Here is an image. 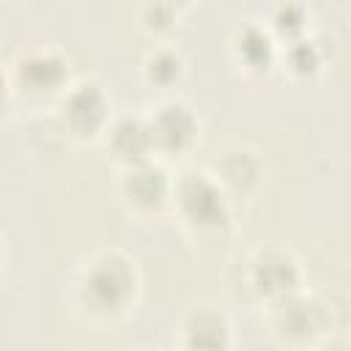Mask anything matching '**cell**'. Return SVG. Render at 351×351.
<instances>
[{
    "instance_id": "6da1fadb",
    "label": "cell",
    "mask_w": 351,
    "mask_h": 351,
    "mask_svg": "<svg viewBox=\"0 0 351 351\" xmlns=\"http://www.w3.org/2000/svg\"><path fill=\"white\" fill-rule=\"evenodd\" d=\"M66 307L74 321L90 329H115L129 321L143 299L140 261L118 247L101 244L77 258L66 277Z\"/></svg>"
},
{
    "instance_id": "7a4b0ae2",
    "label": "cell",
    "mask_w": 351,
    "mask_h": 351,
    "mask_svg": "<svg viewBox=\"0 0 351 351\" xmlns=\"http://www.w3.org/2000/svg\"><path fill=\"white\" fill-rule=\"evenodd\" d=\"M170 217L197 244H217L236 230V203L206 165H184L176 170Z\"/></svg>"
},
{
    "instance_id": "3957f363",
    "label": "cell",
    "mask_w": 351,
    "mask_h": 351,
    "mask_svg": "<svg viewBox=\"0 0 351 351\" xmlns=\"http://www.w3.org/2000/svg\"><path fill=\"white\" fill-rule=\"evenodd\" d=\"M74 77L77 74L66 49L58 44L33 41L19 47L5 63V93L30 112L52 110Z\"/></svg>"
},
{
    "instance_id": "277c9868",
    "label": "cell",
    "mask_w": 351,
    "mask_h": 351,
    "mask_svg": "<svg viewBox=\"0 0 351 351\" xmlns=\"http://www.w3.org/2000/svg\"><path fill=\"white\" fill-rule=\"evenodd\" d=\"M230 285L255 307H266L269 302L307 288V271L288 244L261 241L239 252L230 266Z\"/></svg>"
},
{
    "instance_id": "5b68a950",
    "label": "cell",
    "mask_w": 351,
    "mask_h": 351,
    "mask_svg": "<svg viewBox=\"0 0 351 351\" xmlns=\"http://www.w3.org/2000/svg\"><path fill=\"white\" fill-rule=\"evenodd\" d=\"M263 329L280 351H324L332 343L335 310L321 293L302 288L261 307Z\"/></svg>"
},
{
    "instance_id": "8992f818",
    "label": "cell",
    "mask_w": 351,
    "mask_h": 351,
    "mask_svg": "<svg viewBox=\"0 0 351 351\" xmlns=\"http://www.w3.org/2000/svg\"><path fill=\"white\" fill-rule=\"evenodd\" d=\"M52 112L71 143H101L115 118L112 96L96 74H77L55 101Z\"/></svg>"
},
{
    "instance_id": "52a82bcc",
    "label": "cell",
    "mask_w": 351,
    "mask_h": 351,
    "mask_svg": "<svg viewBox=\"0 0 351 351\" xmlns=\"http://www.w3.org/2000/svg\"><path fill=\"white\" fill-rule=\"evenodd\" d=\"M151 137H154V151L162 162H176L186 159L197 145L203 134V121L192 101H186L178 93H162L151 104L143 107Z\"/></svg>"
},
{
    "instance_id": "ba28073f",
    "label": "cell",
    "mask_w": 351,
    "mask_h": 351,
    "mask_svg": "<svg viewBox=\"0 0 351 351\" xmlns=\"http://www.w3.org/2000/svg\"><path fill=\"white\" fill-rule=\"evenodd\" d=\"M176 173L162 159H148L115 170V195L123 211L134 219H159L173 208Z\"/></svg>"
},
{
    "instance_id": "9c48e42d",
    "label": "cell",
    "mask_w": 351,
    "mask_h": 351,
    "mask_svg": "<svg viewBox=\"0 0 351 351\" xmlns=\"http://www.w3.org/2000/svg\"><path fill=\"white\" fill-rule=\"evenodd\" d=\"M173 351H236V329L228 310L208 299L184 307L173 329Z\"/></svg>"
},
{
    "instance_id": "30bf717a",
    "label": "cell",
    "mask_w": 351,
    "mask_h": 351,
    "mask_svg": "<svg viewBox=\"0 0 351 351\" xmlns=\"http://www.w3.org/2000/svg\"><path fill=\"white\" fill-rule=\"evenodd\" d=\"M208 173L222 184L233 203H250L266 184V159L250 143H225L206 162Z\"/></svg>"
},
{
    "instance_id": "8fae6325",
    "label": "cell",
    "mask_w": 351,
    "mask_h": 351,
    "mask_svg": "<svg viewBox=\"0 0 351 351\" xmlns=\"http://www.w3.org/2000/svg\"><path fill=\"white\" fill-rule=\"evenodd\" d=\"M230 60L250 77H263L280 66V38L271 33L266 19H241L228 33Z\"/></svg>"
},
{
    "instance_id": "7c38bea8",
    "label": "cell",
    "mask_w": 351,
    "mask_h": 351,
    "mask_svg": "<svg viewBox=\"0 0 351 351\" xmlns=\"http://www.w3.org/2000/svg\"><path fill=\"white\" fill-rule=\"evenodd\" d=\"M101 145L107 151V159L115 165V170H123L148 159H159L154 151V137L143 110L115 112L112 123L101 137Z\"/></svg>"
},
{
    "instance_id": "4fadbf2b",
    "label": "cell",
    "mask_w": 351,
    "mask_h": 351,
    "mask_svg": "<svg viewBox=\"0 0 351 351\" xmlns=\"http://www.w3.org/2000/svg\"><path fill=\"white\" fill-rule=\"evenodd\" d=\"M186 55L184 49L170 41V38H159L151 41L140 58V74L151 88L159 90H173L184 77H186Z\"/></svg>"
},
{
    "instance_id": "5bb4252c",
    "label": "cell",
    "mask_w": 351,
    "mask_h": 351,
    "mask_svg": "<svg viewBox=\"0 0 351 351\" xmlns=\"http://www.w3.org/2000/svg\"><path fill=\"white\" fill-rule=\"evenodd\" d=\"M22 143L33 159H58L71 140L66 137V132L58 123L52 110H38L25 118Z\"/></svg>"
},
{
    "instance_id": "9a60e30c",
    "label": "cell",
    "mask_w": 351,
    "mask_h": 351,
    "mask_svg": "<svg viewBox=\"0 0 351 351\" xmlns=\"http://www.w3.org/2000/svg\"><path fill=\"white\" fill-rule=\"evenodd\" d=\"M324 60H326V47L310 30L280 44V66H285V71L296 80L315 77L324 69Z\"/></svg>"
},
{
    "instance_id": "2e32d148",
    "label": "cell",
    "mask_w": 351,
    "mask_h": 351,
    "mask_svg": "<svg viewBox=\"0 0 351 351\" xmlns=\"http://www.w3.org/2000/svg\"><path fill=\"white\" fill-rule=\"evenodd\" d=\"M186 8L189 5L173 3V0H145L137 5V25L140 30L154 36V41H159V38H167L173 27H178V19L184 16Z\"/></svg>"
},
{
    "instance_id": "e0dca14e",
    "label": "cell",
    "mask_w": 351,
    "mask_h": 351,
    "mask_svg": "<svg viewBox=\"0 0 351 351\" xmlns=\"http://www.w3.org/2000/svg\"><path fill=\"white\" fill-rule=\"evenodd\" d=\"M307 19H310V11L304 3H293V0H282V3H274L266 14V25L271 27V33L282 41L288 38H296L302 33H307Z\"/></svg>"
},
{
    "instance_id": "ac0fdd59",
    "label": "cell",
    "mask_w": 351,
    "mask_h": 351,
    "mask_svg": "<svg viewBox=\"0 0 351 351\" xmlns=\"http://www.w3.org/2000/svg\"><path fill=\"white\" fill-rule=\"evenodd\" d=\"M332 351H351V337H348V340L335 343V346H332Z\"/></svg>"
},
{
    "instance_id": "d6986e66",
    "label": "cell",
    "mask_w": 351,
    "mask_h": 351,
    "mask_svg": "<svg viewBox=\"0 0 351 351\" xmlns=\"http://www.w3.org/2000/svg\"><path fill=\"white\" fill-rule=\"evenodd\" d=\"M148 351H173V348H148Z\"/></svg>"
}]
</instances>
